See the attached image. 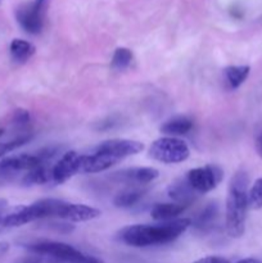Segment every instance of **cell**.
Instances as JSON below:
<instances>
[{
	"label": "cell",
	"mask_w": 262,
	"mask_h": 263,
	"mask_svg": "<svg viewBox=\"0 0 262 263\" xmlns=\"http://www.w3.org/2000/svg\"><path fill=\"white\" fill-rule=\"evenodd\" d=\"M218 215V205L216 203H208L202 211L197 215L194 221H192V226L198 230H207L212 228L213 222L216 221Z\"/></svg>",
	"instance_id": "17"
},
{
	"label": "cell",
	"mask_w": 262,
	"mask_h": 263,
	"mask_svg": "<svg viewBox=\"0 0 262 263\" xmlns=\"http://www.w3.org/2000/svg\"><path fill=\"white\" fill-rule=\"evenodd\" d=\"M167 194L169 197L174 200V203H179V204H184L189 207L193 202L198 198V193L192 187V185L188 182L186 177L184 179H177L174 182L170 184L167 187Z\"/></svg>",
	"instance_id": "12"
},
{
	"label": "cell",
	"mask_w": 262,
	"mask_h": 263,
	"mask_svg": "<svg viewBox=\"0 0 262 263\" xmlns=\"http://www.w3.org/2000/svg\"><path fill=\"white\" fill-rule=\"evenodd\" d=\"M30 121V113L28 110L22 109V108H18L13 113V122L15 125H26V123Z\"/></svg>",
	"instance_id": "23"
},
{
	"label": "cell",
	"mask_w": 262,
	"mask_h": 263,
	"mask_svg": "<svg viewBox=\"0 0 262 263\" xmlns=\"http://www.w3.org/2000/svg\"><path fill=\"white\" fill-rule=\"evenodd\" d=\"M53 166L54 164L44 163L31 171H27L22 182L25 185H44L53 182Z\"/></svg>",
	"instance_id": "14"
},
{
	"label": "cell",
	"mask_w": 262,
	"mask_h": 263,
	"mask_svg": "<svg viewBox=\"0 0 262 263\" xmlns=\"http://www.w3.org/2000/svg\"><path fill=\"white\" fill-rule=\"evenodd\" d=\"M8 208V200L7 199H0V213Z\"/></svg>",
	"instance_id": "28"
},
{
	"label": "cell",
	"mask_w": 262,
	"mask_h": 263,
	"mask_svg": "<svg viewBox=\"0 0 262 263\" xmlns=\"http://www.w3.org/2000/svg\"><path fill=\"white\" fill-rule=\"evenodd\" d=\"M9 51L13 61L17 63H26L35 54L36 48L28 41L22 40V39H14L10 43Z\"/></svg>",
	"instance_id": "15"
},
{
	"label": "cell",
	"mask_w": 262,
	"mask_h": 263,
	"mask_svg": "<svg viewBox=\"0 0 262 263\" xmlns=\"http://www.w3.org/2000/svg\"><path fill=\"white\" fill-rule=\"evenodd\" d=\"M26 248L33 254H44V256H50L51 258H55L61 262L66 263H103L100 259L95 257L85 254L80 252L79 249L73 248L72 246L66 243H59V241H49L41 240L36 243H31L25 246Z\"/></svg>",
	"instance_id": "3"
},
{
	"label": "cell",
	"mask_w": 262,
	"mask_h": 263,
	"mask_svg": "<svg viewBox=\"0 0 262 263\" xmlns=\"http://www.w3.org/2000/svg\"><path fill=\"white\" fill-rule=\"evenodd\" d=\"M193 263H230V262H229L226 258H223V257L208 256V257H204V258L198 259V261H195Z\"/></svg>",
	"instance_id": "24"
},
{
	"label": "cell",
	"mask_w": 262,
	"mask_h": 263,
	"mask_svg": "<svg viewBox=\"0 0 262 263\" xmlns=\"http://www.w3.org/2000/svg\"><path fill=\"white\" fill-rule=\"evenodd\" d=\"M8 251H9V244H8L7 241H2V243H0V257L4 256Z\"/></svg>",
	"instance_id": "27"
},
{
	"label": "cell",
	"mask_w": 262,
	"mask_h": 263,
	"mask_svg": "<svg viewBox=\"0 0 262 263\" xmlns=\"http://www.w3.org/2000/svg\"><path fill=\"white\" fill-rule=\"evenodd\" d=\"M99 216L100 211L97 208L85 204H73L64 200H61L58 212H57V217L72 221V222H84V221L94 220Z\"/></svg>",
	"instance_id": "8"
},
{
	"label": "cell",
	"mask_w": 262,
	"mask_h": 263,
	"mask_svg": "<svg viewBox=\"0 0 262 263\" xmlns=\"http://www.w3.org/2000/svg\"><path fill=\"white\" fill-rule=\"evenodd\" d=\"M189 148L182 140L176 138L157 139L149 149V156L166 164L180 163L189 158Z\"/></svg>",
	"instance_id": "4"
},
{
	"label": "cell",
	"mask_w": 262,
	"mask_h": 263,
	"mask_svg": "<svg viewBox=\"0 0 262 263\" xmlns=\"http://www.w3.org/2000/svg\"><path fill=\"white\" fill-rule=\"evenodd\" d=\"M248 207L256 211L262 208V177L257 179L248 190Z\"/></svg>",
	"instance_id": "21"
},
{
	"label": "cell",
	"mask_w": 262,
	"mask_h": 263,
	"mask_svg": "<svg viewBox=\"0 0 262 263\" xmlns=\"http://www.w3.org/2000/svg\"><path fill=\"white\" fill-rule=\"evenodd\" d=\"M133 62V51L127 48H117L112 58V68L117 69V71H123L127 68Z\"/></svg>",
	"instance_id": "20"
},
{
	"label": "cell",
	"mask_w": 262,
	"mask_h": 263,
	"mask_svg": "<svg viewBox=\"0 0 262 263\" xmlns=\"http://www.w3.org/2000/svg\"><path fill=\"white\" fill-rule=\"evenodd\" d=\"M251 67L249 66H229L223 69V76L229 89L235 90L248 79Z\"/></svg>",
	"instance_id": "16"
},
{
	"label": "cell",
	"mask_w": 262,
	"mask_h": 263,
	"mask_svg": "<svg viewBox=\"0 0 262 263\" xmlns=\"http://www.w3.org/2000/svg\"><path fill=\"white\" fill-rule=\"evenodd\" d=\"M192 127L193 121L190 118L179 116V117H174L171 120L166 121L161 126V131L163 134H167V135H184V134L189 133Z\"/></svg>",
	"instance_id": "18"
},
{
	"label": "cell",
	"mask_w": 262,
	"mask_h": 263,
	"mask_svg": "<svg viewBox=\"0 0 262 263\" xmlns=\"http://www.w3.org/2000/svg\"><path fill=\"white\" fill-rule=\"evenodd\" d=\"M248 186V174L239 170L231 177L226 198V233L230 238H240L246 230Z\"/></svg>",
	"instance_id": "2"
},
{
	"label": "cell",
	"mask_w": 262,
	"mask_h": 263,
	"mask_svg": "<svg viewBox=\"0 0 262 263\" xmlns=\"http://www.w3.org/2000/svg\"><path fill=\"white\" fill-rule=\"evenodd\" d=\"M15 263H41V258L36 254V256H30V257H25V258L20 259Z\"/></svg>",
	"instance_id": "26"
},
{
	"label": "cell",
	"mask_w": 262,
	"mask_h": 263,
	"mask_svg": "<svg viewBox=\"0 0 262 263\" xmlns=\"http://www.w3.org/2000/svg\"><path fill=\"white\" fill-rule=\"evenodd\" d=\"M190 226L192 220L189 218L164 221L158 225H133L122 229L118 238L122 243L136 248L162 246L176 240Z\"/></svg>",
	"instance_id": "1"
},
{
	"label": "cell",
	"mask_w": 262,
	"mask_h": 263,
	"mask_svg": "<svg viewBox=\"0 0 262 263\" xmlns=\"http://www.w3.org/2000/svg\"><path fill=\"white\" fill-rule=\"evenodd\" d=\"M254 146H256V152L262 159V133H258L256 136V140H254Z\"/></svg>",
	"instance_id": "25"
},
{
	"label": "cell",
	"mask_w": 262,
	"mask_h": 263,
	"mask_svg": "<svg viewBox=\"0 0 262 263\" xmlns=\"http://www.w3.org/2000/svg\"><path fill=\"white\" fill-rule=\"evenodd\" d=\"M95 149L113 157L117 161H121L126 157L140 153L144 149V144L136 140H128V139H112V140L100 143L99 145L95 146Z\"/></svg>",
	"instance_id": "7"
},
{
	"label": "cell",
	"mask_w": 262,
	"mask_h": 263,
	"mask_svg": "<svg viewBox=\"0 0 262 263\" xmlns=\"http://www.w3.org/2000/svg\"><path fill=\"white\" fill-rule=\"evenodd\" d=\"M30 139H31L30 136H22V138H18L15 139V140L8 141V143H0V158H3V157H4L7 153H9V152H13L14 149L22 146L23 144L27 143Z\"/></svg>",
	"instance_id": "22"
},
{
	"label": "cell",
	"mask_w": 262,
	"mask_h": 263,
	"mask_svg": "<svg viewBox=\"0 0 262 263\" xmlns=\"http://www.w3.org/2000/svg\"><path fill=\"white\" fill-rule=\"evenodd\" d=\"M80 154L74 151H69L61 157L53 166V182L54 184H63L72 176L79 174Z\"/></svg>",
	"instance_id": "9"
},
{
	"label": "cell",
	"mask_w": 262,
	"mask_h": 263,
	"mask_svg": "<svg viewBox=\"0 0 262 263\" xmlns=\"http://www.w3.org/2000/svg\"><path fill=\"white\" fill-rule=\"evenodd\" d=\"M186 180L198 194H204L215 189L223 177V171L215 164L190 170L186 174Z\"/></svg>",
	"instance_id": "6"
},
{
	"label": "cell",
	"mask_w": 262,
	"mask_h": 263,
	"mask_svg": "<svg viewBox=\"0 0 262 263\" xmlns=\"http://www.w3.org/2000/svg\"><path fill=\"white\" fill-rule=\"evenodd\" d=\"M144 190L140 189H127L118 193L113 199V204L117 208H130L135 205L143 198Z\"/></svg>",
	"instance_id": "19"
},
{
	"label": "cell",
	"mask_w": 262,
	"mask_h": 263,
	"mask_svg": "<svg viewBox=\"0 0 262 263\" xmlns=\"http://www.w3.org/2000/svg\"><path fill=\"white\" fill-rule=\"evenodd\" d=\"M159 176V172L153 167H135V168H127L123 171L116 172L113 179L118 181L131 182V184H148L154 181Z\"/></svg>",
	"instance_id": "11"
},
{
	"label": "cell",
	"mask_w": 262,
	"mask_h": 263,
	"mask_svg": "<svg viewBox=\"0 0 262 263\" xmlns=\"http://www.w3.org/2000/svg\"><path fill=\"white\" fill-rule=\"evenodd\" d=\"M236 263H261V262L257 261V259L254 258H244V259H240V261H238Z\"/></svg>",
	"instance_id": "29"
},
{
	"label": "cell",
	"mask_w": 262,
	"mask_h": 263,
	"mask_svg": "<svg viewBox=\"0 0 262 263\" xmlns=\"http://www.w3.org/2000/svg\"><path fill=\"white\" fill-rule=\"evenodd\" d=\"M188 205L179 204V203H158L151 211L152 218L157 221H171L172 218L181 215Z\"/></svg>",
	"instance_id": "13"
},
{
	"label": "cell",
	"mask_w": 262,
	"mask_h": 263,
	"mask_svg": "<svg viewBox=\"0 0 262 263\" xmlns=\"http://www.w3.org/2000/svg\"><path fill=\"white\" fill-rule=\"evenodd\" d=\"M3 134H4V130H3V128H0V136H2Z\"/></svg>",
	"instance_id": "30"
},
{
	"label": "cell",
	"mask_w": 262,
	"mask_h": 263,
	"mask_svg": "<svg viewBox=\"0 0 262 263\" xmlns=\"http://www.w3.org/2000/svg\"><path fill=\"white\" fill-rule=\"evenodd\" d=\"M49 0H33L27 4L21 5L15 12V18L21 27L31 35H38L43 31L45 13Z\"/></svg>",
	"instance_id": "5"
},
{
	"label": "cell",
	"mask_w": 262,
	"mask_h": 263,
	"mask_svg": "<svg viewBox=\"0 0 262 263\" xmlns=\"http://www.w3.org/2000/svg\"><path fill=\"white\" fill-rule=\"evenodd\" d=\"M43 162L38 154H18V156L7 157L0 161V170L8 174L17 171H31L41 166Z\"/></svg>",
	"instance_id": "10"
}]
</instances>
